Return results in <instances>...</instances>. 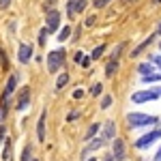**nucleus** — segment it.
<instances>
[{"instance_id": "obj_1", "label": "nucleus", "mask_w": 161, "mask_h": 161, "mask_svg": "<svg viewBox=\"0 0 161 161\" xmlns=\"http://www.w3.org/2000/svg\"><path fill=\"white\" fill-rule=\"evenodd\" d=\"M127 123L131 127H148V125H159V116H150L142 112H131L127 114Z\"/></svg>"}, {"instance_id": "obj_2", "label": "nucleus", "mask_w": 161, "mask_h": 161, "mask_svg": "<svg viewBox=\"0 0 161 161\" xmlns=\"http://www.w3.org/2000/svg\"><path fill=\"white\" fill-rule=\"evenodd\" d=\"M64 60H67L64 47L52 50L50 54H47V71H50V73H58V71L62 69V64H64Z\"/></svg>"}, {"instance_id": "obj_3", "label": "nucleus", "mask_w": 161, "mask_h": 161, "mask_svg": "<svg viewBox=\"0 0 161 161\" xmlns=\"http://www.w3.org/2000/svg\"><path fill=\"white\" fill-rule=\"evenodd\" d=\"M161 97V86L157 88H148V90H137V92H133L131 95V101L133 103H148V101H157Z\"/></svg>"}, {"instance_id": "obj_4", "label": "nucleus", "mask_w": 161, "mask_h": 161, "mask_svg": "<svg viewBox=\"0 0 161 161\" xmlns=\"http://www.w3.org/2000/svg\"><path fill=\"white\" fill-rule=\"evenodd\" d=\"M159 137H161V127H159V129H153L150 133H144L142 137H137L133 146H136L137 150H146V148H150V146H153Z\"/></svg>"}, {"instance_id": "obj_5", "label": "nucleus", "mask_w": 161, "mask_h": 161, "mask_svg": "<svg viewBox=\"0 0 161 161\" xmlns=\"http://www.w3.org/2000/svg\"><path fill=\"white\" fill-rule=\"evenodd\" d=\"M105 142H108V140H103V137H95V140H90L86 146L82 148V155H80V157H82V161H86V159H88V155H90L92 150L103 148V146H105Z\"/></svg>"}, {"instance_id": "obj_6", "label": "nucleus", "mask_w": 161, "mask_h": 161, "mask_svg": "<svg viewBox=\"0 0 161 161\" xmlns=\"http://www.w3.org/2000/svg\"><path fill=\"white\" fill-rule=\"evenodd\" d=\"M86 7H88V0H69L67 2V15L69 17H75V15L84 13Z\"/></svg>"}, {"instance_id": "obj_7", "label": "nucleus", "mask_w": 161, "mask_h": 161, "mask_svg": "<svg viewBox=\"0 0 161 161\" xmlns=\"http://www.w3.org/2000/svg\"><path fill=\"white\" fill-rule=\"evenodd\" d=\"M45 22H47V26H45V28H47V32L54 35V32L60 28V13L54 11V9H50V11H47V17H45Z\"/></svg>"}, {"instance_id": "obj_8", "label": "nucleus", "mask_w": 161, "mask_h": 161, "mask_svg": "<svg viewBox=\"0 0 161 161\" xmlns=\"http://www.w3.org/2000/svg\"><path fill=\"white\" fill-rule=\"evenodd\" d=\"M32 45H26V43H22L19 45V50H17V60L22 62V64H28L30 62V58H32Z\"/></svg>"}, {"instance_id": "obj_9", "label": "nucleus", "mask_w": 161, "mask_h": 161, "mask_svg": "<svg viewBox=\"0 0 161 161\" xmlns=\"http://www.w3.org/2000/svg\"><path fill=\"white\" fill-rule=\"evenodd\" d=\"M112 155H114V159L116 161H123L125 159V140H120V137H116L114 140V146H112Z\"/></svg>"}, {"instance_id": "obj_10", "label": "nucleus", "mask_w": 161, "mask_h": 161, "mask_svg": "<svg viewBox=\"0 0 161 161\" xmlns=\"http://www.w3.org/2000/svg\"><path fill=\"white\" fill-rule=\"evenodd\" d=\"M28 103H30V88L24 86L22 90H19V95H17V110H26L28 108Z\"/></svg>"}, {"instance_id": "obj_11", "label": "nucleus", "mask_w": 161, "mask_h": 161, "mask_svg": "<svg viewBox=\"0 0 161 161\" xmlns=\"http://www.w3.org/2000/svg\"><path fill=\"white\" fill-rule=\"evenodd\" d=\"M17 88V75L13 73L11 77H9V82H7V86H4V90H2V99L0 101H9V97L13 95V90Z\"/></svg>"}, {"instance_id": "obj_12", "label": "nucleus", "mask_w": 161, "mask_h": 161, "mask_svg": "<svg viewBox=\"0 0 161 161\" xmlns=\"http://www.w3.org/2000/svg\"><path fill=\"white\" fill-rule=\"evenodd\" d=\"M101 131H103V140H116V123L114 120H108V123L101 127Z\"/></svg>"}, {"instance_id": "obj_13", "label": "nucleus", "mask_w": 161, "mask_h": 161, "mask_svg": "<svg viewBox=\"0 0 161 161\" xmlns=\"http://www.w3.org/2000/svg\"><path fill=\"white\" fill-rule=\"evenodd\" d=\"M45 116H47V112L43 110L41 116H39V123H37V140L39 142H45Z\"/></svg>"}, {"instance_id": "obj_14", "label": "nucleus", "mask_w": 161, "mask_h": 161, "mask_svg": "<svg viewBox=\"0 0 161 161\" xmlns=\"http://www.w3.org/2000/svg\"><path fill=\"white\" fill-rule=\"evenodd\" d=\"M118 64H120L118 58H110L108 64H105V77H114V73L118 71Z\"/></svg>"}, {"instance_id": "obj_15", "label": "nucleus", "mask_w": 161, "mask_h": 161, "mask_svg": "<svg viewBox=\"0 0 161 161\" xmlns=\"http://www.w3.org/2000/svg\"><path fill=\"white\" fill-rule=\"evenodd\" d=\"M99 131H101V125H99V123H92L90 127H88V131L84 133V140H86V142H90V140H95Z\"/></svg>"}, {"instance_id": "obj_16", "label": "nucleus", "mask_w": 161, "mask_h": 161, "mask_svg": "<svg viewBox=\"0 0 161 161\" xmlns=\"http://www.w3.org/2000/svg\"><path fill=\"white\" fill-rule=\"evenodd\" d=\"M155 69H157V67H155V64H150V62H144V64H137V73L142 75V77H144V75H150V73H157Z\"/></svg>"}, {"instance_id": "obj_17", "label": "nucleus", "mask_w": 161, "mask_h": 161, "mask_svg": "<svg viewBox=\"0 0 161 161\" xmlns=\"http://www.w3.org/2000/svg\"><path fill=\"white\" fill-rule=\"evenodd\" d=\"M153 39H155V37H148L146 41H144V43H142V45H137L136 50L131 52V56H133V58H136V56H140V54H142V52H144V50H146V47L150 45V43H153Z\"/></svg>"}, {"instance_id": "obj_18", "label": "nucleus", "mask_w": 161, "mask_h": 161, "mask_svg": "<svg viewBox=\"0 0 161 161\" xmlns=\"http://www.w3.org/2000/svg\"><path fill=\"white\" fill-rule=\"evenodd\" d=\"M142 84H155V82H161V73H150V75H144L140 80Z\"/></svg>"}, {"instance_id": "obj_19", "label": "nucleus", "mask_w": 161, "mask_h": 161, "mask_svg": "<svg viewBox=\"0 0 161 161\" xmlns=\"http://www.w3.org/2000/svg\"><path fill=\"white\" fill-rule=\"evenodd\" d=\"M11 140H4V150H2V155H0V157H2V161H9L11 159Z\"/></svg>"}, {"instance_id": "obj_20", "label": "nucleus", "mask_w": 161, "mask_h": 161, "mask_svg": "<svg viewBox=\"0 0 161 161\" xmlns=\"http://www.w3.org/2000/svg\"><path fill=\"white\" fill-rule=\"evenodd\" d=\"M69 37H71V28H69V26H64L60 32H58V41H60V43H64Z\"/></svg>"}, {"instance_id": "obj_21", "label": "nucleus", "mask_w": 161, "mask_h": 161, "mask_svg": "<svg viewBox=\"0 0 161 161\" xmlns=\"http://www.w3.org/2000/svg\"><path fill=\"white\" fill-rule=\"evenodd\" d=\"M67 84H69V75L60 73V75H58V80H56V88H64Z\"/></svg>"}, {"instance_id": "obj_22", "label": "nucleus", "mask_w": 161, "mask_h": 161, "mask_svg": "<svg viewBox=\"0 0 161 161\" xmlns=\"http://www.w3.org/2000/svg\"><path fill=\"white\" fill-rule=\"evenodd\" d=\"M7 110H9V101H0V127H2V120L7 116Z\"/></svg>"}, {"instance_id": "obj_23", "label": "nucleus", "mask_w": 161, "mask_h": 161, "mask_svg": "<svg viewBox=\"0 0 161 161\" xmlns=\"http://www.w3.org/2000/svg\"><path fill=\"white\" fill-rule=\"evenodd\" d=\"M105 47H108V45H103V43H101V45H97V47L92 50V56H90V58H101V56L105 54Z\"/></svg>"}, {"instance_id": "obj_24", "label": "nucleus", "mask_w": 161, "mask_h": 161, "mask_svg": "<svg viewBox=\"0 0 161 161\" xmlns=\"http://www.w3.org/2000/svg\"><path fill=\"white\" fill-rule=\"evenodd\" d=\"M101 92H103V84H101V82L92 84V88H90V95H92V97H99Z\"/></svg>"}, {"instance_id": "obj_25", "label": "nucleus", "mask_w": 161, "mask_h": 161, "mask_svg": "<svg viewBox=\"0 0 161 161\" xmlns=\"http://www.w3.org/2000/svg\"><path fill=\"white\" fill-rule=\"evenodd\" d=\"M110 105H112V97L110 95H103L101 97V110H108Z\"/></svg>"}, {"instance_id": "obj_26", "label": "nucleus", "mask_w": 161, "mask_h": 161, "mask_svg": "<svg viewBox=\"0 0 161 161\" xmlns=\"http://www.w3.org/2000/svg\"><path fill=\"white\" fill-rule=\"evenodd\" d=\"M112 0H92V7L95 9H103V7H108Z\"/></svg>"}, {"instance_id": "obj_27", "label": "nucleus", "mask_w": 161, "mask_h": 161, "mask_svg": "<svg viewBox=\"0 0 161 161\" xmlns=\"http://www.w3.org/2000/svg\"><path fill=\"white\" fill-rule=\"evenodd\" d=\"M123 50H125V43H118V45H116V50H114V54H112V58H118V60H120Z\"/></svg>"}, {"instance_id": "obj_28", "label": "nucleus", "mask_w": 161, "mask_h": 161, "mask_svg": "<svg viewBox=\"0 0 161 161\" xmlns=\"http://www.w3.org/2000/svg\"><path fill=\"white\" fill-rule=\"evenodd\" d=\"M30 150H32V148H30V144H28V146L22 150V159H19V161H30Z\"/></svg>"}, {"instance_id": "obj_29", "label": "nucleus", "mask_w": 161, "mask_h": 161, "mask_svg": "<svg viewBox=\"0 0 161 161\" xmlns=\"http://www.w3.org/2000/svg\"><path fill=\"white\" fill-rule=\"evenodd\" d=\"M150 62H155V67H159V71H161V54H155V56H150Z\"/></svg>"}, {"instance_id": "obj_30", "label": "nucleus", "mask_w": 161, "mask_h": 161, "mask_svg": "<svg viewBox=\"0 0 161 161\" xmlns=\"http://www.w3.org/2000/svg\"><path fill=\"white\" fill-rule=\"evenodd\" d=\"M47 35H50V32H47V28H43V30H41V35H39V43H41V45L45 43V37H47Z\"/></svg>"}, {"instance_id": "obj_31", "label": "nucleus", "mask_w": 161, "mask_h": 161, "mask_svg": "<svg viewBox=\"0 0 161 161\" xmlns=\"http://www.w3.org/2000/svg\"><path fill=\"white\" fill-rule=\"evenodd\" d=\"M84 95H86V92H84L82 88H77V90L73 92V99H84Z\"/></svg>"}, {"instance_id": "obj_32", "label": "nucleus", "mask_w": 161, "mask_h": 161, "mask_svg": "<svg viewBox=\"0 0 161 161\" xmlns=\"http://www.w3.org/2000/svg\"><path fill=\"white\" fill-rule=\"evenodd\" d=\"M80 67H84V69H88V67H90V56H84V60L80 62Z\"/></svg>"}, {"instance_id": "obj_33", "label": "nucleus", "mask_w": 161, "mask_h": 161, "mask_svg": "<svg viewBox=\"0 0 161 161\" xmlns=\"http://www.w3.org/2000/svg\"><path fill=\"white\" fill-rule=\"evenodd\" d=\"M0 62H2V67H4V69L9 67V62H7V56H4V52H2V50H0Z\"/></svg>"}, {"instance_id": "obj_34", "label": "nucleus", "mask_w": 161, "mask_h": 161, "mask_svg": "<svg viewBox=\"0 0 161 161\" xmlns=\"http://www.w3.org/2000/svg\"><path fill=\"white\" fill-rule=\"evenodd\" d=\"M9 4H11V0H0V9H2V11L9 9Z\"/></svg>"}, {"instance_id": "obj_35", "label": "nucleus", "mask_w": 161, "mask_h": 161, "mask_svg": "<svg viewBox=\"0 0 161 161\" xmlns=\"http://www.w3.org/2000/svg\"><path fill=\"white\" fill-rule=\"evenodd\" d=\"M82 60H84V54H82V52H75V62L80 64Z\"/></svg>"}, {"instance_id": "obj_36", "label": "nucleus", "mask_w": 161, "mask_h": 161, "mask_svg": "<svg viewBox=\"0 0 161 161\" xmlns=\"http://www.w3.org/2000/svg\"><path fill=\"white\" fill-rule=\"evenodd\" d=\"M77 116H80V114H77V112H71V114H69V118H67V120H69V123H73V120H77Z\"/></svg>"}, {"instance_id": "obj_37", "label": "nucleus", "mask_w": 161, "mask_h": 161, "mask_svg": "<svg viewBox=\"0 0 161 161\" xmlns=\"http://www.w3.org/2000/svg\"><path fill=\"white\" fill-rule=\"evenodd\" d=\"M95 22H97V15H90V17L86 19V26H92Z\"/></svg>"}, {"instance_id": "obj_38", "label": "nucleus", "mask_w": 161, "mask_h": 161, "mask_svg": "<svg viewBox=\"0 0 161 161\" xmlns=\"http://www.w3.org/2000/svg\"><path fill=\"white\" fill-rule=\"evenodd\" d=\"M103 161H116V159H114V155H112V153H105V157H103Z\"/></svg>"}, {"instance_id": "obj_39", "label": "nucleus", "mask_w": 161, "mask_h": 161, "mask_svg": "<svg viewBox=\"0 0 161 161\" xmlns=\"http://www.w3.org/2000/svg\"><path fill=\"white\" fill-rule=\"evenodd\" d=\"M4 133H7V131H4V127H0V144H2V140H4Z\"/></svg>"}, {"instance_id": "obj_40", "label": "nucleus", "mask_w": 161, "mask_h": 161, "mask_svg": "<svg viewBox=\"0 0 161 161\" xmlns=\"http://www.w3.org/2000/svg\"><path fill=\"white\" fill-rule=\"evenodd\" d=\"M153 161H161V148L157 150V155H155V159H153Z\"/></svg>"}, {"instance_id": "obj_41", "label": "nucleus", "mask_w": 161, "mask_h": 161, "mask_svg": "<svg viewBox=\"0 0 161 161\" xmlns=\"http://www.w3.org/2000/svg\"><path fill=\"white\" fill-rule=\"evenodd\" d=\"M157 35H159V37H161V24L157 26Z\"/></svg>"}, {"instance_id": "obj_42", "label": "nucleus", "mask_w": 161, "mask_h": 161, "mask_svg": "<svg viewBox=\"0 0 161 161\" xmlns=\"http://www.w3.org/2000/svg\"><path fill=\"white\" fill-rule=\"evenodd\" d=\"M86 161H97V159H95V157H88V159Z\"/></svg>"}, {"instance_id": "obj_43", "label": "nucleus", "mask_w": 161, "mask_h": 161, "mask_svg": "<svg viewBox=\"0 0 161 161\" xmlns=\"http://www.w3.org/2000/svg\"><path fill=\"white\" fill-rule=\"evenodd\" d=\"M32 161H37V159H32Z\"/></svg>"}]
</instances>
